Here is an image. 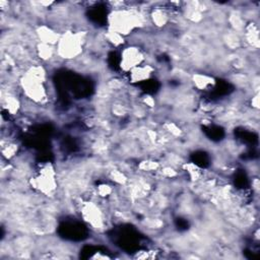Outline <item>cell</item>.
I'll return each mask as SVG.
<instances>
[{"instance_id": "obj_1", "label": "cell", "mask_w": 260, "mask_h": 260, "mask_svg": "<svg viewBox=\"0 0 260 260\" xmlns=\"http://www.w3.org/2000/svg\"><path fill=\"white\" fill-rule=\"evenodd\" d=\"M46 71L42 66H32L21 79L22 89L25 96L35 103L47 101L48 93L45 88Z\"/></svg>"}, {"instance_id": "obj_2", "label": "cell", "mask_w": 260, "mask_h": 260, "mask_svg": "<svg viewBox=\"0 0 260 260\" xmlns=\"http://www.w3.org/2000/svg\"><path fill=\"white\" fill-rule=\"evenodd\" d=\"M141 24L139 14L129 10L116 9L109 16V31L124 37Z\"/></svg>"}, {"instance_id": "obj_3", "label": "cell", "mask_w": 260, "mask_h": 260, "mask_svg": "<svg viewBox=\"0 0 260 260\" xmlns=\"http://www.w3.org/2000/svg\"><path fill=\"white\" fill-rule=\"evenodd\" d=\"M83 34L66 32L57 43V54L64 59H73L78 57L82 52Z\"/></svg>"}, {"instance_id": "obj_4", "label": "cell", "mask_w": 260, "mask_h": 260, "mask_svg": "<svg viewBox=\"0 0 260 260\" xmlns=\"http://www.w3.org/2000/svg\"><path fill=\"white\" fill-rule=\"evenodd\" d=\"M34 186L45 194L51 193L56 188V179L54 169L51 166H46L42 169L38 177L34 178Z\"/></svg>"}, {"instance_id": "obj_5", "label": "cell", "mask_w": 260, "mask_h": 260, "mask_svg": "<svg viewBox=\"0 0 260 260\" xmlns=\"http://www.w3.org/2000/svg\"><path fill=\"white\" fill-rule=\"evenodd\" d=\"M143 54L137 47H127L121 52L120 67L123 71L128 72L141 65Z\"/></svg>"}, {"instance_id": "obj_6", "label": "cell", "mask_w": 260, "mask_h": 260, "mask_svg": "<svg viewBox=\"0 0 260 260\" xmlns=\"http://www.w3.org/2000/svg\"><path fill=\"white\" fill-rule=\"evenodd\" d=\"M82 217L95 229H102L104 226L103 214L101 210L93 202H88L82 206Z\"/></svg>"}, {"instance_id": "obj_7", "label": "cell", "mask_w": 260, "mask_h": 260, "mask_svg": "<svg viewBox=\"0 0 260 260\" xmlns=\"http://www.w3.org/2000/svg\"><path fill=\"white\" fill-rule=\"evenodd\" d=\"M37 35H38L39 39L41 40L40 41L41 43L51 45V46L54 44H57L60 39V36L55 31H53L52 29H50L46 26L39 27V29L37 30Z\"/></svg>"}, {"instance_id": "obj_8", "label": "cell", "mask_w": 260, "mask_h": 260, "mask_svg": "<svg viewBox=\"0 0 260 260\" xmlns=\"http://www.w3.org/2000/svg\"><path fill=\"white\" fill-rule=\"evenodd\" d=\"M152 68L149 65H140L130 71V79L133 82H141L149 78Z\"/></svg>"}, {"instance_id": "obj_9", "label": "cell", "mask_w": 260, "mask_h": 260, "mask_svg": "<svg viewBox=\"0 0 260 260\" xmlns=\"http://www.w3.org/2000/svg\"><path fill=\"white\" fill-rule=\"evenodd\" d=\"M151 20L155 26L164 27L168 22V15L164 10L157 9L151 14Z\"/></svg>"}, {"instance_id": "obj_10", "label": "cell", "mask_w": 260, "mask_h": 260, "mask_svg": "<svg viewBox=\"0 0 260 260\" xmlns=\"http://www.w3.org/2000/svg\"><path fill=\"white\" fill-rule=\"evenodd\" d=\"M213 83H214L213 78L207 75H202V74L194 75V84L199 90H202V91L206 90L209 86H211V84L213 85Z\"/></svg>"}, {"instance_id": "obj_11", "label": "cell", "mask_w": 260, "mask_h": 260, "mask_svg": "<svg viewBox=\"0 0 260 260\" xmlns=\"http://www.w3.org/2000/svg\"><path fill=\"white\" fill-rule=\"evenodd\" d=\"M249 28L246 30V40L248 43H250L253 47H258V29L254 24H251Z\"/></svg>"}, {"instance_id": "obj_12", "label": "cell", "mask_w": 260, "mask_h": 260, "mask_svg": "<svg viewBox=\"0 0 260 260\" xmlns=\"http://www.w3.org/2000/svg\"><path fill=\"white\" fill-rule=\"evenodd\" d=\"M53 48L51 45H47V44H44V43H41L39 44L38 46V53H39V56L40 58L44 59V60H48L52 57L53 55Z\"/></svg>"}, {"instance_id": "obj_13", "label": "cell", "mask_w": 260, "mask_h": 260, "mask_svg": "<svg viewBox=\"0 0 260 260\" xmlns=\"http://www.w3.org/2000/svg\"><path fill=\"white\" fill-rule=\"evenodd\" d=\"M124 178L123 177V174H121V173H117V175L115 176V178ZM125 179H122V180H119V179H115V181H117V182H119V183H123V181H124Z\"/></svg>"}]
</instances>
